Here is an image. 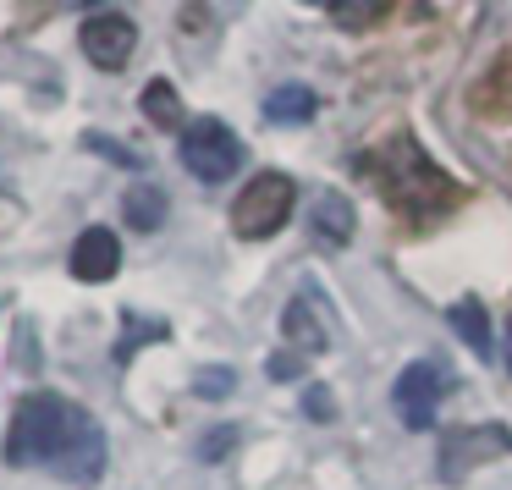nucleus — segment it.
I'll return each mask as SVG.
<instances>
[{
  "label": "nucleus",
  "instance_id": "1",
  "mask_svg": "<svg viewBox=\"0 0 512 490\" xmlns=\"http://www.w3.org/2000/svg\"><path fill=\"white\" fill-rule=\"evenodd\" d=\"M6 463L12 468H50V474L83 485V479H100V468H105V430L78 402L56 397V391H28L12 408Z\"/></svg>",
  "mask_w": 512,
  "mask_h": 490
},
{
  "label": "nucleus",
  "instance_id": "2",
  "mask_svg": "<svg viewBox=\"0 0 512 490\" xmlns=\"http://www.w3.org/2000/svg\"><path fill=\"white\" fill-rule=\"evenodd\" d=\"M364 177L375 182L391 210L413 226H430V221H441L452 204H463V188H457L408 133H397L386 149H375V155L364 160Z\"/></svg>",
  "mask_w": 512,
  "mask_h": 490
},
{
  "label": "nucleus",
  "instance_id": "3",
  "mask_svg": "<svg viewBox=\"0 0 512 490\" xmlns=\"http://www.w3.org/2000/svg\"><path fill=\"white\" fill-rule=\"evenodd\" d=\"M292 199H298V188H292L287 171H259L232 204V232L243 237V243H265V237H276L281 226L292 221Z\"/></svg>",
  "mask_w": 512,
  "mask_h": 490
},
{
  "label": "nucleus",
  "instance_id": "4",
  "mask_svg": "<svg viewBox=\"0 0 512 490\" xmlns=\"http://www.w3.org/2000/svg\"><path fill=\"white\" fill-rule=\"evenodd\" d=\"M182 166L199 182H226L243 166V138L221 122V116H199L182 127Z\"/></svg>",
  "mask_w": 512,
  "mask_h": 490
},
{
  "label": "nucleus",
  "instance_id": "5",
  "mask_svg": "<svg viewBox=\"0 0 512 490\" xmlns=\"http://www.w3.org/2000/svg\"><path fill=\"white\" fill-rule=\"evenodd\" d=\"M512 452V430L507 424H463V430H452L441 441V479H463L468 468H485L496 463V457Z\"/></svg>",
  "mask_w": 512,
  "mask_h": 490
},
{
  "label": "nucleus",
  "instance_id": "6",
  "mask_svg": "<svg viewBox=\"0 0 512 490\" xmlns=\"http://www.w3.org/2000/svg\"><path fill=\"white\" fill-rule=\"evenodd\" d=\"M441 397H446V375H441L435 364H408V369L397 375V391H391V402H397V419L408 424V430H430Z\"/></svg>",
  "mask_w": 512,
  "mask_h": 490
},
{
  "label": "nucleus",
  "instance_id": "7",
  "mask_svg": "<svg viewBox=\"0 0 512 490\" xmlns=\"http://www.w3.org/2000/svg\"><path fill=\"white\" fill-rule=\"evenodd\" d=\"M133 45H138V23L122 12H94L83 23V56L100 72H122L133 61Z\"/></svg>",
  "mask_w": 512,
  "mask_h": 490
},
{
  "label": "nucleus",
  "instance_id": "8",
  "mask_svg": "<svg viewBox=\"0 0 512 490\" xmlns=\"http://www.w3.org/2000/svg\"><path fill=\"white\" fill-rule=\"evenodd\" d=\"M281 336H287V347L298 358H314L331 347L336 336V314L320 303V292H298V298L287 303V314H281Z\"/></svg>",
  "mask_w": 512,
  "mask_h": 490
},
{
  "label": "nucleus",
  "instance_id": "9",
  "mask_svg": "<svg viewBox=\"0 0 512 490\" xmlns=\"http://www.w3.org/2000/svg\"><path fill=\"white\" fill-rule=\"evenodd\" d=\"M72 276L78 281H111L116 270H122V243H116L111 226H89V232L72 243Z\"/></svg>",
  "mask_w": 512,
  "mask_h": 490
},
{
  "label": "nucleus",
  "instance_id": "10",
  "mask_svg": "<svg viewBox=\"0 0 512 490\" xmlns=\"http://www.w3.org/2000/svg\"><path fill=\"white\" fill-rule=\"evenodd\" d=\"M353 226H358L353 204H347L342 193H320V204H314V237H320L325 248H347L353 243Z\"/></svg>",
  "mask_w": 512,
  "mask_h": 490
},
{
  "label": "nucleus",
  "instance_id": "11",
  "mask_svg": "<svg viewBox=\"0 0 512 490\" xmlns=\"http://www.w3.org/2000/svg\"><path fill=\"white\" fill-rule=\"evenodd\" d=\"M446 320H452V331L468 342V353L474 358H490V320H485V303L479 298H463L446 309Z\"/></svg>",
  "mask_w": 512,
  "mask_h": 490
},
{
  "label": "nucleus",
  "instance_id": "12",
  "mask_svg": "<svg viewBox=\"0 0 512 490\" xmlns=\"http://www.w3.org/2000/svg\"><path fill=\"white\" fill-rule=\"evenodd\" d=\"M122 215H127L133 232H160V226H166V193H160L155 182H138L122 199Z\"/></svg>",
  "mask_w": 512,
  "mask_h": 490
},
{
  "label": "nucleus",
  "instance_id": "13",
  "mask_svg": "<svg viewBox=\"0 0 512 490\" xmlns=\"http://www.w3.org/2000/svg\"><path fill=\"white\" fill-rule=\"evenodd\" d=\"M314 111H320V100H314V89H303V83H281V89L265 94L270 122H309Z\"/></svg>",
  "mask_w": 512,
  "mask_h": 490
},
{
  "label": "nucleus",
  "instance_id": "14",
  "mask_svg": "<svg viewBox=\"0 0 512 490\" xmlns=\"http://www.w3.org/2000/svg\"><path fill=\"white\" fill-rule=\"evenodd\" d=\"M144 116H149V127H160V133H177L182 127V100H177V89H171L166 78H155L144 89Z\"/></svg>",
  "mask_w": 512,
  "mask_h": 490
},
{
  "label": "nucleus",
  "instance_id": "15",
  "mask_svg": "<svg viewBox=\"0 0 512 490\" xmlns=\"http://www.w3.org/2000/svg\"><path fill=\"white\" fill-rule=\"evenodd\" d=\"M380 17H386L380 0H336V6H331V23L336 28H375Z\"/></svg>",
  "mask_w": 512,
  "mask_h": 490
},
{
  "label": "nucleus",
  "instance_id": "16",
  "mask_svg": "<svg viewBox=\"0 0 512 490\" xmlns=\"http://www.w3.org/2000/svg\"><path fill=\"white\" fill-rule=\"evenodd\" d=\"M160 336H166V325H160V320H133V314H127V342L116 347V358L127 364V358H133V347H144V342H160Z\"/></svg>",
  "mask_w": 512,
  "mask_h": 490
},
{
  "label": "nucleus",
  "instance_id": "17",
  "mask_svg": "<svg viewBox=\"0 0 512 490\" xmlns=\"http://www.w3.org/2000/svg\"><path fill=\"white\" fill-rule=\"evenodd\" d=\"M193 391H199V397H226V391H232V369H204V375L193 380Z\"/></svg>",
  "mask_w": 512,
  "mask_h": 490
},
{
  "label": "nucleus",
  "instance_id": "18",
  "mask_svg": "<svg viewBox=\"0 0 512 490\" xmlns=\"http://www.w3.org/2000/svg\"><path fill=\"white\" fill-rule=\"evenodd\" d=\"M89 149H100V155H111L116 166H138V155H133V149L111 144V138H105V133H89Z\"/></svg>",
  "mask_w": 512,
  "mask_h": 490
},
{
  "label": "nucleus",
  "instance_id": "19",
  "mask_svg": "<svg viewBox=\"0 0 512 490\" xmlns=\"http://www.w3.org/2000/svg\"><path fill=\"white\" fill-rule=\"evenodd\" d=\"M270 375H276V380L303 375V358H298V353H276V358H270Z\"/></svg>",
  "mask_w": 512,
  "mask_h": 490
},
{
  "label": "nucleus",
  "instance_id": "20",
  "mask_svg": "<svg viewBox=\"0 0 512 490\" xmlns=\"http://www.w3.org/2000/svg\"><path fill=\"white\" fill-rule=\"evenodd\" d=\"M232 441H237V435H232V430H215V435H210V441H204V446H199V457H221V452H226V446H232Z\"/></svg>",
  "mask_w": 512,
  "mask_h": 490
},
{
  "label": "nucleus",
  "instance_id": "21",
  "mask_svg": "<svg viewBox=\"0 0 512 490\" xmlns=\"http://www.w3.org/2000/svg\"><path fill=\"white\" fill-rule=\"evenodd\" d=\"M309 413H314V419H331V413H336V402L325 397V391H309Z\"/></svg>",
  "mask_w": 512,
  "mask_h": 490
},
{
  "label": "nucleus",
  "instance_id": "22",
  "mask_svg": "<svg viewBox=\"0 0 512 490\" xmlns=\"http://www.w3.org/2000/svg\"><path fill=\"white\" fill-rule=\"evenodd\" d=\"M507 375H512V314H507Z\"/></svg>",
  "mask_w": 512,
  "mask_h": 490
}]
</instances>
